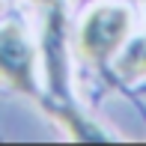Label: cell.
I'll use <instances>...</instances> for the list:
<instances>
[{"label": "cell", "instance_id": "1", "mask_svg": "<svg viewBox=\"0 0 146 146\" xmlns=\"http://www.w3.org/2000/svg\"><path fill=\"white\" fill-rule=\"evenodd\" d=\"M128 21L131 18L125 6H113V3L96 6L84 18L81 33H78V48H81L84 60H92V63L108 60L122 45L125 33H128Z\"/></svg>", "mask_w": 146, "mask_h": 146}, {"label": "cell", "instance_id": "2", "mask_svg": "<svg viewBox=\"0 0 146 146\" xmlns=\"http://www.w3.org/2000/svg\"><path fill=\"white\" fill-rule=\"evenodd\" d=\"M33 48L18 24H0V81L12 90L36 96L33 81Z\"/></svg>", "mask_w": 146, "mask_h": 146}, {"label": "cell", "instance_id": "3", "mask_svg": "<svg viewBox=\"0 0 146 146\" xmlns=\"http://www.w3.org/2000/svg\"><path fill=\"white\" fill-rule=\"evenodd\" d=\"M119 72L122 75H140L146 72V39L137 45H131V51L122 57V63H119Z\"/></svg>", "mask_w": 146, "mask_h": 146}, {"label": "cell", "instance_id": "4", "mask_svg": "<svg viewBox=\"0 0 146 146\" xmlns=\"http://www.w3.org/2000/svg\"><path fill=\"white\" fill-rule=\"evenodd\" d=\"M39 3H51V0H39Z\"/></svg>", "mask_w": 146, "mask_h": 146}]
</instances>
